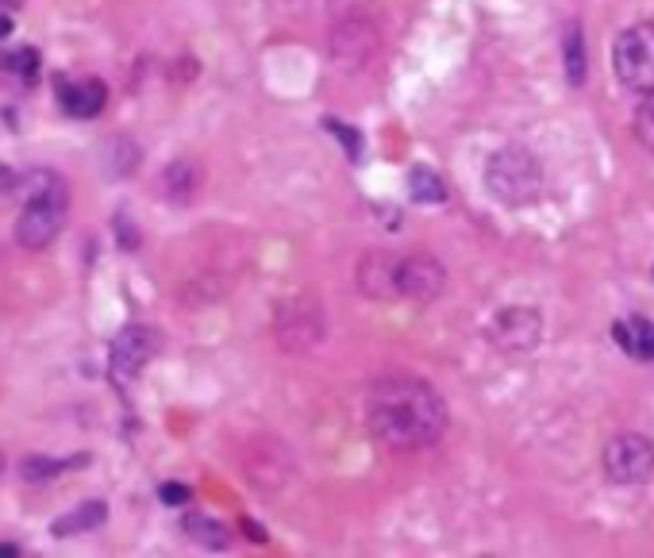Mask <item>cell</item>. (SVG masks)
Instances as JSON below:
<instances>
[{"instance_id": "obj_22", "label": "cell", "mask_w": 654, "mask_h": 558, "mask_svg": "<svg viewBox=\"0 0 654 558\" xmlns=\"http://www.w3.org/2000/svg\"><path fill=\"white\" fill-rule=\"evenodd\" d=\"M12 189H20V178H16L8 166H0V197H8Z\"/></svg>"}, {"instance_id": "obj_8", "label": "cell", "mask_w": 654, "mask_h": 558, "mask_svg": "<svg viewBox=\"0 0 654 558\" xmlns=\"http://www.w3.org/2000/svg\"><path fill=\"white\" fill-rule=\"evenodd\" d=\"M543 335V320L535 308H504L497 312V320L489 324V343L501 347L508 355H524L539 343Z\"/></svg>"}, {"instance_id": "obj_10", "label": "cell", "mask_w": 654, "mask_h": 558, "mask_svg": "<svg viewBox=\"0 0 654 558\" xmlns=\"http://www.w3.org/2000/svg\"><path fill=\"white\" fill-rule=\"evenodd\" d=\"M397 266H401V254H366L358 262V289H362V297H370V301H397Z\"/></svg>"}, {"instance_id": "obj_3", "label": "cell", "mask_w": 654, "mask_h": 558, "mask_svg": "<svg viewBox=\"0 0 654 558\" xmlns=\"http://www.w3.org/2000/svg\"><path fill=\"white\" fill-rule=\"evenodd\" d=\"M485 185L489 193L504 204H531L543 193V170L535 162V154H528L524 147H504L489 158L485 166Z\"/></svg>"}, {"instance_id": "obj_7", "label": "cell", "mask_w": 654, "mask_h": 558, "mask_svg": "<svg viewBox=\"0 0 654 558\" xmlns=\"http://www.w3.org/2000/svg\"><path fill=\"white\" fill-rule=\"evenodd\" d=\"M324 339V316L316 301H289L277 312V343L285 351H308Z\"/></svg>"}, {"instance_id": "obj_5", "label": "cell", "mask_w": 654, "mask_h": 558, "mask_svg": "<svg viewBox=\"0 0 654 558\" xmlns=\"http://www.w3.org/2000/svg\"><path fill=\"white\" fill-rule=\"evenodd\" d=\"M604 474L612 485H643L654 478V447L647 435L620 432L604 447Z\"/></svg>"}, {"instance_id": "obj_23", "label": "cell", "mask_w": 654, "mask_h": 558, "mask_svg": "<svg viewBox=\"0 0 654 558\" xmlns=\"http://www.w3.org/2000/svg\"><path fill=\"white\" fill-rule=\"evenodd\" d=\"M20 555V547L16 543H0V558H16Z\"/></svg>"}, {"instance_id": "obj_25", "label": "cell", "mask_w": 654, "mask_h": 558, "mask_svg": "<svg viewBox=\"0 0 654 558\" xmlns=\"http://www.w3.org/2000/svg\"><path fill=\"white\" fill-rule=\"evenodd\" d=\"M0 4H24V0H0Z\"/></svg>"}, {"instance_id": "obj_16", "label": "cell", "mask_w": 654, "mask_h": 558, "mask_svg": "<svg viewBox=\"0 0 654 558\" xmlns=\"http://www.w3.org/2000/svg\"><path fill=\"white\" fill-rule=\"evenodd\" d=\"M104 516H108V508L101 505V501H89V505L74 508V512H66L58 524H54L51 532L58 535V539H66V535H77V532H93V528H101Z\"/></svg>"}, {"instance_id": "obj_19", "label": "cell", "mask_w": 654, "mask_h": 558, "mask_svg": "<svg viewBox=\"0 0 654 558\" xmlns=\"http://www.w3.org/2000/svg\"><path fill=\"white\" fill-rule=\"evenodd\" d=\"M408 193H412V201H420V204L447 201V185H443V178H439L435 170H428V166H416V170L408 174Z\"/></svg>"}, {"instance_id": "obj_21", "label": "cell", "mask_w": 654, "mask_h": 558, "mask_svg": "<svg viewBox=\"0 0 654 558\" xmlns=\"http://www.w3.org/2000/svg\"><path fill=\"white\" fill-rule=\"evenodd\" d=\"M158 497H162L166 505H185V501H189V489H185L181 482H166V485H162V493H158Z\"/></svg>"}, {"instance_id": "obj_14", "label": "cell", "mask_w": 654, "mask_h": 558, "mask_svg": "<svg viewBox=\"0 0 654 558\" xmlns=\"http://www.w3.org/2000/svg\"><path fill=\"white\" fill-rule=\"evenodd\" d=\"M366 31H370L366 24H339L335 27L331 54H335L339 66H343V62H366V58L374 54V43H378V39H362V43H358V35H366Z\"/></svg>"}, {"instance_id": "obj_13", "label": "cell", "mask_w": 654, "mask_h": 558, "mask_svg": "<svg viewBox=\"0 0 654 558\" xmlns=\"http://www.w3.org/2000/svg\"><path fill=\"white\" fill-rule=\"evenodd\" d=\"M201 181L204 174L193 158H177L174 166H166V174H162V193H166V201L189 204L201 193Z\"/></svg>"}, {"instance_id": "obj_17", "label": "cell", "mask_w": 654, "mask_h": 558, "mask_svg": "<svg viewBox=\"0 0 654 558\" xmlns=\"http://www.w3.org/2000/svg\"><path fill=\"white\" fill-rule=\"evenodd\" d=\"M185 535L193 539V543H201V547H208V551H224L227 543H231V532H227L220 520H212V516H185Z\"/></svg>"}, {"instance_id": "obj_12", "label": "cell", "mask_w": 654, "mask_h": 558, "mask_svg": "<svg viewBox=\"0 0 654 558\" xmlns=\"http://www.w3.org/2000/svg\"><path fill=\"white\" fill-rule=\"evenodd\" d=\"M612 339L620 351H628L635 362H654V324L647 316H631L612 324Z\"/></svg>"}, {"instance_id": "obj_26", "label": "cell", "mask_w": 654, "mask_h": 558, "mask_svg": "<svg viewBox=\"0 0 654 558\" xmlns=\"http://www.w3.org/2000/svg\"><path fill=\"white\" fill-rule=\"evenodd\" d=\"M0 470H4V458H0Z\"/></svg>"}, {"instance_id": "obj_18", "label": "cell", "mask_w": 654, "mask_h": 558, "mask_svg": "<svg viewBox=\"0 0 654 558\" xmlns=\"http://www.w3.org/2000/svg\"><path fill=\"white\" fill-rule=\"evenodd\" d=\"M562 54H566V77H570V85H574V89L585 85V66H589V58H585V35H581L578 24H566Z\"/></svg>"}, {"instance_id": "obj_2", "label": "cell", "mask_w": 654, "mask_h": 558, "mask_svg": "<svg viewBox=\"0 0 654 558\" xmlns=\"http://www.w3.org/2000/svg\"><path fill=\"white\" fill-rule=\"evenodd\" d=\"M20 189H24V208L16 220V243L24 251H47L66 228L70 189L51 170H35V174L20 178Z\"/></svg>"}, {"instance_id": "obj_1", "label": "cell", "mask_w": 654, "mask_h": 558, "mask_svg": "<svg viewBox=\"0 0 654 558\" xmlns=\"http://www.w3.org/2000/svg\"><path fill=\"white\" fill-rule=\"evenodd\" d=\"M366 424L393 451H420L447 435V405L420 378H381L366 393Z\"/></svg>"}, {"instance_id": "obj_11", "label": "cell", "mask_w": 654, "mask_h": 558, "mask_svg": "<svg viewBox=\"0 0 654 558\" xmlns=\"http://www.w3.org/2000/svg\"><path fill=\"white\" fill-rule=\"evenodd\" d=\"M104 101H108V89H104L101 77L62 81V89H58V104H62V112L74 116V120H93V116H101Z\"/></svg>"}, {"instance_id": "obj_4", "label": "cell", "mask_w": 654, "mask_h": 558, "mask_svg": "<svg viewBox=\"0 0 654 558\" xmlns=\"http://www.w3.org/2000/svg\"><path fill=\"white\" fill-rule=\"evenodd\" d=\"M612 70L620 77V85L639 93V97H651L654 93V20L643 24H631L616 47H612Z\"/></svg>"}, {"instance_id": "obj_24", "label": "cell", "mask_w": 654, "mask_h": 558, "mask_svg": "<svg viewBox=\"0 0 654 558\" xmlns=\"http://www.w3.org/2000/svg\"><path fill=\"white\" fill-rule=\"evenodd\" d=\"M8 31H12V20H8V16H0V39H4Z\"/></svg>"}, {"instance_id": "obj_15", "label": "cell", "mask_w": 654, "mask_h": 558, "mask_svg": "<svg viewBox=\"0 0 654 558\" xmlns=\"http://www.w3.org/2000/svg\"><path fill=\"white\" fill-rule=\"evenodd\" d=\"M89 462V455H74V458H47V455H31L24 458V466H20V478L31 485L39 482H51V478H58L62 470H74V466H85Z\"/></svg>"}, {"instance_id": "obj_9", "label": "cell", "mask_w": 654, "mask_h": 558, "mask_svg": "<svg viewBox=\"0 0 654 558\" xmlns=\"http://www.w3.org/2000/svg\"><path fill=\"white\" fill-rule=\"evenodd\" d=\"M158 351V331L143 328V324H127L116 339H112V374L120 381H131L135 374H143V366Z\"/></svg>"}, {"instance_id": "obj_20", "label": "cell", "mask_w": 654, "mask_h": 558, "mask_svg": "<svg viewBox=\"0 0 654 558\" xmlns=\"http://www.w3.org/2000/svg\"><path fill=\"white\" fill-rule=\"evenodd\" d=\"M635 139L654 154V93L643 97L639 108H635Z\"/></svg>"}, {"instance_id": "obj_6", "label": "cell", "mask_w": 654, "mask_h": 558, "mask_svg": "<svg viewBox=\"0 0 654 558\" xmlns=\"http://www.w3.org/2000/svg\"><path fill=\"white\" fill-rule=\"evenodd\" d=\"M447 289V270L431 254H401L397 266V301H416L428 305Z\"/></svg>"}]
</instances>
